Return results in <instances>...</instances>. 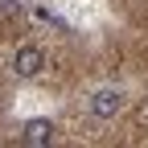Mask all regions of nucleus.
I'll return each mask as SVG.
<instances>
[{
    "label": "nucleus",
    "mask_w": 148,
    "mask_h": 148,
    "mask_svg": "<svg viewBox=\"0 0 148 148\" xmlns=\"http://www.w3.org/2000/svg\"><path fill=\"white\" fill-rule=\"evenodd\" d=\"M41 70H45V53L37 45H21L16 49V58H12V74L16 78H37Z\"/></svg>",
    "instance_id": "obj_2"
},
{
    "label": "nucleus",
    "mask_w": 148,
    "mask_h": 148,
    "mask_svg": "<svg viewBox=\"0 0 148 148\" xmlns=\"http://www.w3.org/2000/svg\"><path fill=\"white\" fill-rule=\"evenodd\" d=\"M119 111H123V90L103 86V90L90 95V115H95V119H115Z\"/></svg>",
    "instance_id": "obj_1"
},
{
    "label": "nucleus",
    "mask_w": 148,
    "mask_h": 148,
    "mask_svg": "<svg viewBox=\"0 0 148 148\" xmlns=\"http://www.w3.org/2000/svg\"><path fill=\"white\" fill-rule=\"evenodd\" d=\"M25 144H33V148H41V144H49L53 140V123L49 119H29L25 123V136H21Z\"/></svg>",
    "instance_id": "obj_3"
},
{
    "label": "nucleus",
    "mask_w": 148,
    "mask_h": 148,
    "mask_svg": "<svg viewBox=\"0 0 148 148\" xmlns=\"http://www.w3.org/2000/svg\"><path fill=\"white\" fill-rule=\"evenodd\" d=\"M140 123H148V103H144V107H140Z\"/></svg>",
    "instance_id": "obj_4"
}]
</instances>
